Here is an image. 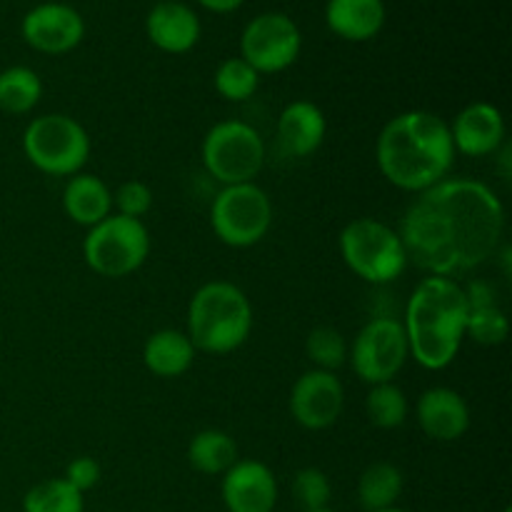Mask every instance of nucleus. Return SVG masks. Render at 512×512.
<instances>
[{"instance_id":"1a4fd4ad","label":"nucleus","mask_w":512,"mask_h":512,"mask_svg":"<svg viewBox=\"0 0 512 512\" xmlns=\"http://www.w3.org/2000/svg\"><path fill=\"white\" fill-rule=\"evenodd\" d=\"M210 228L228 248H253L273 228V200L260 185H225L210 205Z\"/></svg>"},{"instance_id":"39448f33","label":"nucleus","mask_w":512,"mask_h":512,"mask_svg":"<svg viewBox=\"0 0 512 512\" xmlns=\"http://www.w3.org/2000/svg\"><path fill=\"white\" fill-rule=\"evenodd\" d=\"M340 258L350 273L370 285H388L408 270L410 260L405 253L398 230L378 218H355L340 230Z\"/></svg>"},{"instance_id":"412c9836","label":"nucleus","mask_w":512,"mask_h":512,"mask_svg":"<svg viewBox=\"0 0 512 512\" xmlns=\"http://www.w3.org/2000/svg\"><path fill=\"white\" fill-rule=\"evenodd\" d=\"M198 350L193 348L188 335L183 330L163 328L155 330L143 345V365L155 378L173 380L188 373L193 368V360Z\"/></svg>"},{"instance_id":"a211bd4d","label":"nucleus","mask_w":512,"mask_h":512,"mask_svg":"<svg viewBox=\"0 0 512 512\" xmlns=\"http://www.w3.org/2000/svg\"><path fill=\"white\" fill-rule=\"evenodd\" d=\"M145 33L150 43L170 55L193 50L200 40V18L193 8L178 0H160L145 18Z\"/></svg>"},{"instance_id":"20e7f679","label":"nucleus","mask_w":512,"mask_h":512,"mask_svg":"<svg viewBox=\"0 0 512 512\" xmlns=\"http://www.w3.org/2000/svg\"><path fill=\"white\" fill-rule=\"evenodd\" d=\"M253 333L250 298L230 280L200 285L188 305V330L195 350L208 355L235 353Z\"/></svg>"},{"instance_id":"6e6552de","label":"nucleus","mask_w":512,"mask_h":512,"mask_svg":"<svg viewBox=\"0 0 512 512\" xmlns=\"http://www.w3.org/2000/svg\"><path fill=\"white\" fill-rule=\"evenodd\" d=\"M200 158L220 185L255 183L265 165V140L243 120H220L205 133Z\"/></svg>"},{"instance_id":"f257e3e1","label":"nucleus","mask_w":512,"mask_h":512,"mask_svg":"<svg viewBox=\"0 0 512 512\" xmlns=\"http://www.w3.org/2000/svg\"><path fill=\"white\" fill-rule=\"evenodd\" d=\"M395 230L410 263L428 275L455 278L498 255L505 208L490 185L445 178L415 195Z\"/></svg>"},{"instance_id":"f8f14e48","label":"nucleus","mask_w":512,"mask_h":512,"mask_svg":"<svg viewBox=\"0 0 512 512\" xmlns=\"http://www.w3.org/2000/svg\"><path fill=\"white\" fill-rule=\"evenodd\" d=\"M290 415L305 430H328L338 423L345 405V388L340 378L328 370L310 368L300 375L290 390Z\"/></svg>"},{"instance_id":"4be33fe9","label":"nucleus","mask_w":512,"mask_h":512,"mask_svg":"<svg viewBox=\"0 0 512 512\" xmlns=\"http://www.w3.org/2000/svg\"><path fill=\"white\" fill-rule=\"evenodd\" d=\"M468 295V325L465 338H473L478 345H503L508 340L510 323L505 310L495 303L493 290L485 283H473L465 288Z\"/></svg>"},{"instance_id":"bb28decb","label":"nucleus","mask_w":512,"mask_h":512,"mask_svg":"<svg viewBox=\"0 0 512 512\" xmlns=\"http://www.w3.org/2000/svg\"><path fill=\"white\" fill-rule=\"evenodd\" d=\"M85 498L65 478L33 485L23 498V512H83Z\"/></svg>"},{"instance_id":"0eeeda50","label":"nucleus","mask_w":512,"mask_h":512,"mask_svg":"<svg viewBox=\"0 0 512 512\" xmlns=\"http://www.w3.org/2000/svg\"><path fill=\"white\" fill-rule=\"evenodd\" d=\"M148 255L150 233L143 220L110 213L85 233L83 260L100 278H128L143 268Z\"/></svg>"},{"instance_id":"9b49d317","label":"nucleus","mask_w":512,"mask_h":512,"mask_svg":"<svg viewBox=\"0 0 512 512\" xmlns=\"http://www.w3.org/2000/svg\"><path fill=\"white\" fill-rule=\"evenodd\" d=\"M303 35L285 13H260L240 35V58L258 75L283 73L298 60Z\"/></svg>"},{"instance_id":"c756f323","label":"nucleus","mask_w":512,"mask_h":512,"mask_svg":"<svg viewBox=\"0 0 512 512\" xmlns=\"http://www.w3.org/2000/svg\"><path fill=\"white\" fill-rule=\"evenodd\" d=\"M293 495L303 510H325L333 498V485L320 468H303L293 478Z\"/></svg>"},{"instance_id":"dca6fc26","label":"nucleus","mask_w":512,"mask_h":512,"mask_svg":"<svg viewBox=\"0 0 512 512\" xmlns=\"http://www.w3.org/2000/svg\"><path fill=\"white\" fill-rule=\"evenodd\" d=\"M415 418H418L420 430L438 443L460 440L473 423L468 400L458 390L445 388V385L428 388L420 395L415 403Z\"/></svg>"},{"instance_id":"9d476101","label":"nucleus","mask_w":512,"mask_h":512,"mask_svg":"<svg viewBox=\"0 0 512 512\" xmlns=\"http://www.w3.org/2000/svg\"><path fill=\"white\" fill-rule=\"evenodd\" d=\"M348 360L363 383H393L410 360L403 323L395 318H370L355 335L353 348H348Z\"/></svg>"},{"instance_id":"aec40b11","label":"nucleus","mask_w":512,"mask_h":512,"mask_svg":"<svg viewBox=\"0 0 512 512\" xmlns=\"http://www.w3.org/2000/svg\"><path fill=\"white\" fill-rule=\"evenodd\" d=\"M63 210L73 223L93 228L113 213V190L98 175L75 173L63 188Z\"/></svg>"},{"instance_id":"72a5a7b5","label":"nucleus","mask_w":512,"mask_h":512,"mask_svg":"<svg viewBox=\"0 0 512 512\" xmlns=\"http://www.w3.org/2000/svg\"><path fill=\"white\" fill-rule=\"evenodd\" d=\"M303 512H335V510H330V508H325V510H303Z\"/></svg>"},{"instance_id":"f3484780","label":"nucleus","mask_w":512,"mask_h":512,"mask_svg":"<svg viewBox=\"0 0 512 512\" xmlns=\"http://www.w3.org/2000/svg\"><path fill=\"white\" fill-rule=\"evenodd\" d=\"M278 148L285 158H308L328 135L325 113L313 100H293L278 115Z\"/></svg>"},{"instance_id":"b1692460","label":"nucleus","mask_w":512,"mask_h":512,"mask_svg":"<svg viewBox=\"0 0 512 512\" xmlns=\"http://www.w3.org/2000/svg\"><path fill=\"white\" fill-rule=\"evenodd\" d=\"M403 485L405 480L398 465L388 463V460H378V463H370L360 473L358 500L365 512L395 508V503L403 495Z\"/></svg>"},{"instance_id":"a878e982","label":"nucleus","mask_w":512,"mask_h":512,"mask_svg":"<svg viewBox=\"0 0 512 512\" xmlns=\"http://www.w3.org/2000/svg\"><path fill=\"white\" fill-rule=\"evenodd\" d=\"M365 413L368 420L380 430H395L405 425L410 415L408 395L403 388L395 383H378L370 385L368 395H365Z\"/></svg>"},{"instance_id":"cd10ccee","label":"nucleus","mask_w":512,"mask_h":512,"mask_svg":"<svg viewBox=\"0 0 512 512\" xmlns=\"http://www.w3.org/2000/svg\"><path fill=\"white\" fill-rule=\"evenodd\" d=\"M305 355L310 358L313 368L335 373V370L348 363V340L338 328L318 325L305 338Z\"/></svg>"},{"instance_id":"473e14b6","label":"nucleus","mask_w":512,"mask_h":512,"mask_svg":"<svg viewBox=\"0 0 512 512\" xmlns=\"http://www.w3.org/2000/svg\"><path fill=\"white\" fill-rule=\"evenodd\" d=\"M198 5H203L205 10H210V13H233V10H238L240 5L245 3V0H195Z\"/></svg>"},{"instance_id":"423d86ee","label":"nucleus","mask_w":512,"mask_h":512,"mask_svg":"<svg viewBox=\"0 0 512 512\" xmlns=\"http://www.w3.org/2000/svg\"><path fill=\"white\" fill-rule=\"evenodd\" d=\"M23 153L33 168L53 178L83 173L90 158L88 130L65 113H45L28 123Z\"/></svg>"},{"instance_id":"ddd939ff","label":"nucleus","mask_w":512,"mask_h":512,"mask_svg":"<svg viewBox=\"0 0 512 512\" xmlns=\"http://www.w3.org/2000/svg\"><path fill=\"white\" fill-rule=\"evenodd\" d=\"M23 40L45 55H63L78 48L85 35L83 15L68 3H40L28 10L20 25Z\"/></svg>"},{"instance_id":"5701e85b","label":"nucleus","mask_w":512,"mask_h":512,"mask_svg":"<svg viewBox=\"0 0 512 512\" xmlns=\"http://www.w3.org/2000/svg\"><path fill=\"white\" fill-rule=\"evenodd\" d=\"M238 460V443L225 430H200L188 443V463L200 475H225Z\"/></svg>"},{"instance_id":"7ed1b4c3","label":"nucleus","mask_w":512,"mask_h":512,"mask_svg":"<svg viewBox=\"0 0 512 512\" xmlns=\"http://www.w3.org/2000/svg\"><path fill=\"white\" fill-rule=\"evenodd\" d=\"M400 323L408 335L410 358L425 370H445L458 358L465 340V288L453 278L428 275L410 293Z\"/></svg>"},{"instance_id":"2f4dec72","label":"nucleus","mask_w":512,"mask_h":512,"mask_svg":"<svg viewBox=\"0 0 512 512\" xmlns=\"http://www.w3.org/2000/svg\"><path fill=\"white\" fill-rule=\"evenodd\" d=\"M65 480H68L70 485H73L75 490H80V493H88V490H93L95 485L100 483V465L98 460L88 458V455H80V458L70 460L68 468H65Z\"/></svg>"},{"instance_id":"f704fd0d","label":"nucleus","mask_w":512,"mask_h":512,"mask_svg":"<svg viewBox=\"0 0 512 512\" xmlns=\"http://www.w3.org/2000/svg\"><path fill=\"white\" fill-rule=\"evenodd\" d=\"M380 512H405V510H400V508H388V510H380Z\"/></svg>"},{"instance_id":"c85d7f7f","label":"nucleus","mask_w":512,"mask_h":512,"mask_svg":"<svg viewBox=\"0 0 512 512\" xmlns=\"http://www.w3.org/2000/svg\"><path fill=\"white\" fill-rule=\"evenodd\" d=\"M215 90L223 100H230V103H245L255 95L260 85V75L245 63L243 58H225L223 63L215 70Z\"/></svg>"},{"instance_id":"2eb2a0df","label":"nucleus","mask_w":512,"mask_h":512,"mask_svg":"<svg viewBox=\"0 0 512 512\" xmlns=\"http://www.w3.org/2000/svg\"><path fill=\"white\" fill-rule=\"evenodd\" d=\"M228 512H273L278 505V480L260 460H238L220 485Z\"/></svg>"},{"instance_id":"c9c22d12","label":"nucleus","mask_w":512,"mask_h":512,"mask_svg":"<svg viewBox=\"0 0 512 512\" xmlns=\"http://www.w3.org/2000/svg\"><path fill=\"white\" fill-rule=\"evenodd\" d=\"M503 512H512V510H510V508H505V510H503Z\"/></svg>"},{"instance_id":"6ab92c4d","label":"nucleus","mask_w":512,"mask_h":512,"mask_svg":"<svg viewBox=\"0 0 512 512\" xmlns=\"http://www.w3.org/2000/svg\"><path fill=\"white\" fill-rule=\"evenodd\" d=\"M325 23L338 38L365 43L383 30L385 3L383 0H328Z\"/></svg>"},{"instance_id":"7c9ffc66","label":"nucleus","mask_w":512,"mask_h":512,"mask_svg":"<svg viewBox=\"0 0 512 512\" xmlns=\"http://www.w3.org/2000/svg\"><path fill=\"white\" fill-rule=\"evenodd\" d=\"M113 208L125 218L143 220L153 208V188L143 180H125L113 193Z\"/></svg>"},{"instance_id":"393cba45","label":"nucleus","mask_w":512,"mask_h":512,"mask_svg":"<svg viewBox=\"0 0 512 512\" xmlns=\"http://www.w3.org/2000/svg\"><path fill=\"white\" fill-rule=\"evenodd\" d=\"M43 98V83L35 70L13 65L0 73V110L8 115H25Z\"/></svg>"},{"instance_id":"4468645a","label":"nucleus","mask_w":512,"mask_h":512,"mask_svg":"<svg viewBox=\"0 0 512 512\" xmlns=\"http://www.w3.org/2000/svg\"><path fill=\"white\" fill-rule=\"evenodd\" d=\"M450 125L455 153L465 158H488L505 143V118L500 108L485 100L465 105Z\"/></svg>"},{"instance_id":"f03ea898","label":"nucleus","mask_w":512,"mask_h":512,"mask_svg":"<svg viewBox=\"0 0 512 512\" xmlns=\"http://www.w3.org/2000/svg\"><path fill=\"white\" fill-rule=\"evenodd\" d=\"M455 155L448 120L430 110L395 115L375 140V160L383 178L413 195L450 178Z\"/></svg>"}]
</instances>
